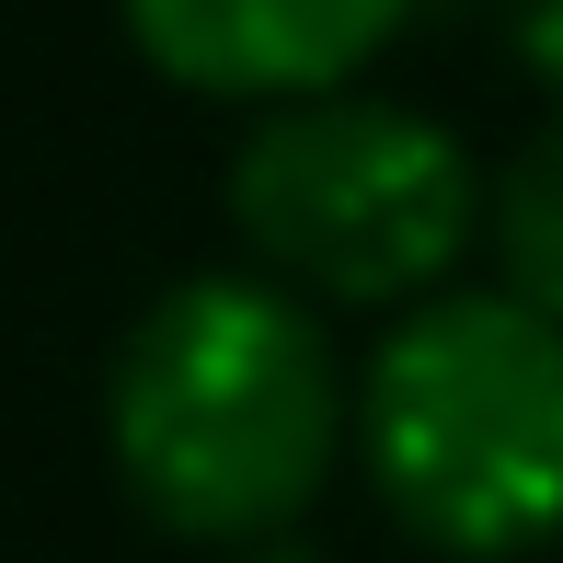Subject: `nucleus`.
Returning <instances> with one entry per match:
<instances>
[{
    "label": "nucleus",
    "mask_w": 563,
    "mask_h": 563,
    "mask_svg": "<svg viewBox=\"0 0 563 563\" xmlns=\"http://www.w3.org/2000/svg\"><path fill=\"white\" fill-rule=\"evenodd\" d=\"M265 563H311V552H265Z\"/></svg>",
    "instance_id": "obj_7"
},
{
    "label": "nucleus",
    "mask_w": 563,
    "mask_h": 563,
    "mask_svg": "<svg viewBox=\"0 0 563 563\" xmlns=\"http://www.w3.org/2000/svg\"><path fill=\"white\" fill-rule=\"evenodd\" d=\"M483 23L506 35V58L563 104V0H483Z\"/></svg>",
    "instance_id": "obj_6"
},
{
    "label": "nucleus",
    "mask_w": 563,
    "mask_h": 563,
    "mask_svg": "<svg viewBox=\"0 0 563 563\" xmlns=\"http://www.w3.org/2000/svg\"><path fill=\"white\" fill-rule=\"evenodd\" d=\"M402 23H415V0H126V35L162 81L253 115L368 81V58Z\"/></svg>",
    "instance_id": "obj_4"
},
{
    "label": "nucleus",
    "mask_w": 563,
    "mask_h": 563,
    "mask_svg": "<svg viewBox=\"0 0 563 563\" xmlns=\"http://www.w3.org/2000/svg\"><path fill=\"white\" fill-rule=\"evenodd\" d=\"M253 276H276L311 311H415L483 242V173L426 104L345 81L311 104H265L230 162Z\"/></svg>",
    "instance_id": "obj_3"
},
{
    "label": "nucleus",
    "mask_w": 563,
    "mask_h": 563,
    "mask_svg": "<svg viewBox=\"0 0 563 563\" xmlns=\"http://www.w3.org/2000/svg\"><path fill=\"white\" fill-rule=\"evenodd\" d=\"M356 460L426 552H541L563 529V322L506 288L415 299L356 368Z\"/></svg>",
    "instance_id": "obj_2"
},
{
    "label": "nucleus",
    "mask_w": 563,
    "mask_h": 563,
    "mask_svg": "<svg viewBox=\"0 0 563 563\" xmlns=\"http://www.w3.org/2000/svg\"><path fill=\"white\" fill-rule=\"evenodd\" d=\"M483 253H495L506 299L563 322V104L518 139L506 173H483Z\"/></svg>",
    "instance_id": "obj_5"
},
{
    "label": "nucleus",
    "mask_w": 563,
    "mask_h": 563,
    "mask_svg": "<svg viewBox=\"0 0 563 563\" xmlns=\"http://www.w3.org/2000/svg\"><path fill=\"white\" fill-rule=\"evenodd\" d=\"M345 438L356 391L322 345V311L276 276H173L104 368L115 483L196 552L288 541V518L334 483Z\"/></svg>",
    "instance_id": "obj_1"
}]
</instances>
